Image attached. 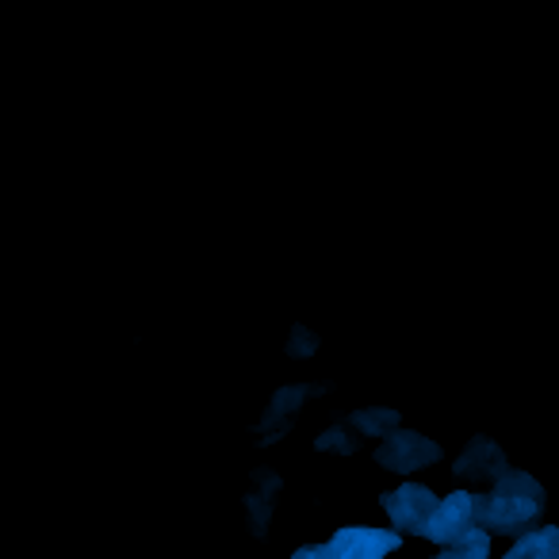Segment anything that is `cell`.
<instances>
[{
  "mask_svg": "<svg viewBox=\"0 0 559 559\" xmlns=\"http://www.w3.org/2000/svg\"><path fill=\"white\" fill-rule=\"evenodd\" d=\"M536 510H540V487H536L528 475H506L495 487V495H490V502H483V506L475 502V513L495 528L521 525V521H528Z\"/></svg>",
  "mask_w": 559,
  "mask_h": 559,
  "instance_id": "1",
  "label": "cell"
},
{
  "mask_svg": "<svg viewBox=\"0 0 559 559\" xmlns=\"http://www.w3.org/2000/svg\"><path fill=\"white\" fill-rule=\"evenodd\" d=\"M487 533L483 528H467L464 536H456L452 544H444V559H483L487 556Z\"/></svg>",
  "mask_w": 559,
  "mask_h": 559,
  "instance_id": "7",
  "label": "cell"
},
{
  "mask_svg": "<svg viewBox=\"0 0 559 559\" xmlns=\"http://www.w3.org/2000/svg\"><path fill=\"white\" fill-rule=\"evenodd\" d=\"M528 556H559V528H540V533L525 536L521 544H513L510 559H528Z\"/></svg>",
  "mask_w": 559,
  "mask_h": 559,
  "instance_id": "6",
  "label": "cell"
},
{
  "mask_svg": "<svg viewBox=\"0 0 559 559\" xmlns=\"http://www.w3.org/2000/svg\"><path fill=\"white\" fill-rule=\"evenodd\" d=\"M429 460H437V444H429L418 433H391L388 444L380 449V464L395 467V472H414Z\"/></svg>",
  "mask_w": 559,
  "mask_h": 559,
  "instance_id": "5",
  "label": "cell"
},
{
  "mask_svg": "<svg viewBox=\"0 0 559 559\" xmlns=\"http://www.w3.org/2000/svg\"><path fill=\"white\" fill-rule=\"evenodd\" d=\"M383 510L391 513V521H395L399 528H414V533H418V528L426 525L429 513L437 510V495L426 487H418V483H406V487L383 495Z\"/></svg>",
  "mask_w": 559,
  "mask_h": 559,
  "instance_id": "3",
  "label": "cell"
},
{
  "mask_svg": "<svg viewBox=\"0 0 559 559\" xmlns=\"http://www.w3.org/2000/svg\"><path fill=\"white\" fill-rule=\"evenodd\" d=\"M319 556H337L334 544H319V548H299L296 559H319Z\"/></svg>",
  "mask_w": 559,
  "mask_h": 559,
  "instance_id": "8",
  "label": "cell"
},
{
  "mask_svg": "<svg viewBox=\"0 0 559 559\" xmlns=\"http://www.w3.org/2000/svg\"><path fill=\"white\" fill-rule=\"evenodd\" d=\"M337 556L345 559H380L383 551L399 548V536L380 533V528H365V525H349L334 536Z\"/></svg>",
  "mask_w": 559,
  "mask_h": 559,
  "instance_id": "4",
  "label": "cell"
},
{
  "mask_svg": "<svg viewBox=\"0 0 559 559\" xmlns=\"http://www.w3.org/2000/svg\"><path fill=\"white\" fill-rule=\"evenodd\" d=\"M475 518H479V513H475V495L456 490V495H449V498L437 502V510L429 513L426 525H421L418 533L429 536V540H437V544H452L456 536H464L467 528H472Z\"/></svg>",
  "mask_w": 559,
  "mask_h": 559,
  "instance_id": "2",
  "label": "cell"
}]
</instances>
